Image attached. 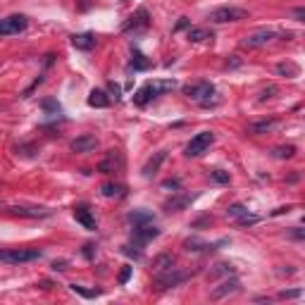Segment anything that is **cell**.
Segmentation results:
<instances>
[{
    "label": "cell",
    "instance_id": "obj_1",
    "mask_svg": "<svg viewBox=\"0 0 305 305\" xmlns=\"http://www.w3.org/2000/svg\"><path fill=\"white\" fill-rule=\"evenodd\" d=\"M176 88V81L174 79H164V81H148V84H143L136 93H134V103L136 105H148L152 98H157V96H162L167 91H174Z\"/></svg>",
    "mask_w": 305,
    "mask_h": 305
},
{
    "label": "cell",
    "instance_id": "obj_2",
    "mask_svg": "<svg viewBox=\"0 0 305 305\" xmlns=\"http://www.w3.org/2000/svg\"><path fill=\"white\" fill-rule=\"evenodd\" d=\"M43 253L38 248H0V260L10 265H22V262L38 260Z\"/></svg>",
    "mask_w": 305,
    "mask_h": 305
},
{
    "label": "cell",
    "instance_id": "obj_3",
    "mask_svg": "<svg viewBox=\"0 0 305 305\" xmlns=\"http://www.w3.org/2000/svg\"><path fill=\"white\" fill-rule=\"evenodd\" d=\"M188 277H191V272H184V270H179V267H169L167 272L155 274V289H157V291L174 289V286H179V284H184Z\"/></svg>",
    "mask_w": 305,
    "mask_h": 305
},
{
    "label": "cell",
    "instance_id": "obj_4",
    "mask_svg": "<svg viewBox=\"0 0 305 305\" xmlns=\"http://www.w3.org/2000/svg\"><path fill=\"white\" fill-rule=\"evenodd\" d=\"M184 96L188 100H196L200 105H210V100L215 96V86L210 81H196V84H188L184 86Z\"/></svg>",
    "mask_w": 305,
    "mask_h": 305
},
{
    "label": "cell",
    "instance_id": "obj_5",
    "mask_svg": "<svg viewBox=\"0 0 305 305\" xmlns=\"http://www.w3.org/2000/svg\"><path fill=\"white\" fill-rule=\"evenodd\" d=\"M212 24H227V22H241V19H248V12L241 10V7H217V10L210 12V17H207Z\"/></svg>",
    "mask_w": 305,
    "mask_h": 305
},
{
    "label": "cell",
    "instance_id": "obj_6",
    "mask_svg": "<svg viewBox=\"0 0 305 305\" xmlns=\"http://www.w3.org/2000/svg\"><path fill=\"white\" fill-rule=\"evenodd\" d=\"M212 141H215V134H212V131H200V134H196V136L188 141L186 155H188V157H200L203 152H207V148L212 146Z\"/></svg>",
    "mask_w": 305,
    "mask_h": 305
},
{
    "label": "cell",
    "instance_id": "obj_7",
    "mask_svg": "<svg viewBox=\"0 0 305 305\" xmlns=\"http://www.w3.org/2000/svg\"><path fill=\"white\" fill-rule=\"evenodd\" d=\"M160 236V229L155 227L152 222H146V224H136L134 227V231H131V241H134V246H146L148 241L152 239H157Z\"/></svg>",
    "mask_w": 305,
    "mask_h": 305
},
{
    "label": "cell",
    "instance_id": "obj_8",
    "mask_svg": "<svg viewBox=\"0 0 305 305\" xmlns=\"http://www.w3.org/2000/svg\"><path fill=\"white\" fill-rule=\"evenodd\" d=\"M10 215L17 217H29V219H41V217H50V207H41V205H10L7 207Z\"/></svg>",
    "mask_w": 305,
    "mask_h": 305
},
{
    "label": "cell",
    "instance_id": "obj_9",
    "mask_svg": "<svg viewBox=\"0 0 305 305\" xmlns=\"http://www.w3.org/2000/svg\"><path fill=\"white\" fill-rule=\"evenodd\" d=\"M148 26H151V14H148V10H146V7H139V10L134 12L129 19L124 22V26H122V29H124V31L139 33V31H146Z\"/></svg>",
    "mask_w": 305,
    "mask_h": 305
},
{
    "label": "cell",
    "instance_id": "obj_10",
    "mask_svg": "<svg viewBox=\"0 0 305 305\" xmlns=\"http://www.w3.org/2000/svg\"><path fill=\"white\" fill-rule=\"evenodd\" d=\"M29 19L24 14H12L7 19H0V36H12V33H22L26 29Z\"/></svg>",
    "mask_w": 305,
    "mask_h": 305
},
{
    "label": "cell",
    "instance_id": "obj_11",
    "mask_svg": "<svg viewBox=\"0 0 305 305\" xmlns=\"http://www.w3.org/2000/svg\"><path fill=\"white\" fill-rule=\"evenodd\" d=\"M272 38H277V31H272V29H258L255 33L246 36V38L241 41V45H243V48H262V45L270 43Z\"/></svg>",
    "mask_w": 305,
    "mask_h": 305
},
{
    "label": "cell",
    "instance_id": "obj_12",
    "mask_svg": "<svg viewBox=\"0 0 305 305\" xmlns=\"http://www.w3.org/2000/svg\"><path fill=\"white\" fill-rule=\"evenodd\" d=\"M122 167H124V157H122V152L117 151H108V155L100 160L98 164V172L100 174H112V172H120Z\"/></svg>",
    "mask_w": 305,
    "mask_h": 305
},
{
    "label": "cell",
    "instance_id": "obj_13",
    "mask_svg": "<svg viewBox=\"0 0 305 305\" xmlns=\"http://www.w3.org/2000/svg\"><path fill=\"white\" fill-rule=\"evenodd\" d=\"M72 152H79V155H86V152H93L98 148V139L93 134H84V136H76L74 141L69 143Z\"/></svg>",
    "mask_w": 305,
    "mask_h": 305
},
{
    "label": "cell",
    "instance_id": "obj_14",
    "mask_svg": "<svg viewBox=\"0 0 305 305\" xmlns=\"http://www.w3.org/2000/svg\"><path fill=\"white\" fill-rule=\"evenodd\" d=\"M239 289H241V282L236 279V277H231V279H224L219 286H215L212 294H210V298H212V301H222V298H227V296L236 294Z\"/></svg>",
    "mask_w": 305,
    "mask_h": 305
},
{
    "label": "cell",
    "instance_id": "obj_15",
    "mask_svg": "<svg viewBox=\"0 0 305 305\" xmlns=\"http://www.w3.org/2000/svg\"><path fill=\"white\" fill-rule=\"evenodd\" d=\"M74 219L81 224L84 229L88 231H96V217H93V212H91V207L88 205H74Z\"/></svg>",
    "mask_w": 305,
    "mask_h": 305
},
{
    "label": "cell",
    "instance_id": "obj_16",
    "mask_svg": "<svg viewBox=\"0 0 305 305\" xmlns=\"http://www.w3.org/2000/svg\"><path fill=\"white\" fill-rule=\"evenodd\" d=\"M72 45H74L76 50H91V48H96V36L91 31L74 33L72 36Z\"/></svg>",
    "mask_w": 305,
    "mask_h": 305
},
{
    "label": "cell",
    "instance_id": "obj_17",
    "mask_svg": "<svg viewBox=\"0 0 305 305\" xmlns=\"http://www.w3.org/2000/svg\"><path fill=\"white\" fill-rule=\"evenodd\" d=\"M164 160H167V151H157L148 162L143 164V176H152L157 169H160V164H162Z\"/></svg>",
    "mask_w": 305,
    "mask_h": 305
},
{
    "label": "cell",
    "instance_id": "obj_18",
    "mask_svg": "<svg viewBox=\"0 0 305 305\" xmlns=\"http://www.w3.org/2000/svg\"><path fill=\"white\" fill-rule=\"evenodd\" d=\"M176 260L174 255H169V253H160L155 260H152V274H160V272H167L169 267H174Z\"/></svg>",
    "mask_w": 305,
    "mask_h": 305
},
{
    "label": "cell",
    "instance_id": "obj_19",
    "mask_svg": "<svg viewBox=\"0 0 305 305\" xmlns=\"http://www.w3.org/2000/svg\"><path fill=\"white\" fill-rule=\"evenodd\" d=\"M191 200H193V196H188V193H184V196H174L164 203V210H167V212H181L184 207L191 205Z\"/></svg>",
    "mask_w": 305,
    "mask_h": 305
},
{
    "label": "cell",
    "instance_id": "obj_20",
    "mask_svg": "<svg viewBox=\"0 0 305 305\" xmlns=\"http://www.w3.org/2000/svg\"><path fill=\"white\" fill-rule=\"evenodd\" d=\"M186 38H188L191 43H203V41H207V38H212V31L205 29V26H188Z\"/></svg>",
    "mask_w": 305,
    "mask_h": 305
},
{
    "label": "cell",
    "instance_id": "obj_21",
    "mask_svg": "<svg viewBox=\"0 0 305 305\" xmlns=\"http://www.w3.org/2000/svg\"><path fill=\"white\" fill-rule=\"evenodd\" d=\"M88 105H91V108H108L110 96L105 91H100V88H93V91L88 93Z\"/></svg>",
    "mask_w": 305,
    "mask_h": 305
},
{
    "label": "cell",
    "instance_id": "obj_22",
    "mask_svg": "<svg viewBox=\"0 0 305 305\" xmlns=\"http://www.w3.org/2000/svg\"><path fill=\"white\" fill-rule=\"evenodd\" d=\"M100 193L105 198H122L127 193V186L122 184H112V181H105V184L100 186Z\"/></svg>",
    "mask_w": 305,
    "mask_h": 305
},
{
    "label": "cell",
    "instance_id": "obj_23",
    "mask_svg": "<svg viewBox=\"0 0 305 305\" xmlns=\"http://www.w3.org/2000/svg\"><path fill=\"white\" fill-rule=\"evenodd\" d=\"M234 274V265L231 262H217L210 272H207V279H217V277H229Z\"/></svg>",
    "mask_w": 305,
    "mask_h": 305
},
{
    "label": "cell",
    "instance_id": "obj_24",
    "mask_svg": "<svg viewBox=\"0 0 305 305\" xmlns=\"http://www.w3.org/2000/svg\"><path fill=\"white\" fill-rule=\"evenodd\" d=\"M277 127V120H260V122H253V124H248V134H267L270 129H274Z\"/></svg>",
    "mask_w": 305,
    "mask_h": 305
},
{
    "label": "cell",
    "instance_id": "obj_25",
    "mask_svg": "<svg viewBox=\"0 0 305 305\" xmlns=\"http://www.w3.org/2000/svg\"><path fill=\"white\" fill-rule=\"evenodd\" d=\"M136 227V224H146V222H152V212L151 210H134V212H129V217H127Z\"/></svg>",
    "mask_w": 305,
    "mask_h": 305
},
{
    "label": "cell",
    "instance_id": "obj_26",
    "mask_svg": "<svg viewBox=\"0 0 305 305\" xmlns=\"http://www.w3.org/2000/svg\"><path fill=\"white\" fill-rule=\"evenodd\" d=\"M131 67H134L136 72H143V69L151 67V60H146V55H143L141 50H134V53H131Z\"/></svg>",
    "mask_w": 305,
    "mask_h": 305
},
{
    "label": "cell",
    "instance_id": "obj_27",
    "mask_svg": "<svg viewBox=\"0 0 305 305\" xmlns=\"http://www.w3.org/2000/svg\"><path fill=\"white\" fill-rule=\"evenodd\" d=\"M69 289L79 294L81 298H98L100 296V289H86V286H81V284H69Z\"/></svg>",
    "mask_w": 305,
    "mask_h": 305
},
{
    "label": "cell",
    "instance_id": "obj_28",
    "mask_svg": "<svg viewBox=\"0 0 305 305\" xmlns=\"http://www.w3.org/2000/svg\"><path fill=\"white\" fill-rule=\"evenodd\" d=\"M277 72L282 76H298V65H294V62H279Z\"/></svg>",
    "mask_w": 305,
    "mask_h": 305
},
{
    "label": "cell",
    "instance_id": "obj_29",
    "mask_svg": "<svg viewBox=\"0 0 305 305\" xmlns=\"http://www.w3.org/2000/svg\"><path fill=\"white\" fill-rule=\"evenodd\" d=\"M274 157H279V160H286V157H294L296 155V146H279V148H274L272 151Z\"/></svg>",
    "mask_w": 305,
    "mask_h": 305
},
{
    "label": "cell",
    "instance_id": "obj_30",
    "mask_svg": "<svg viewBox=\"0 0 305 305\" xmlns=\"http://www.w3.org/2000/svg\"><path fill=\"white\" fill-rule=\"evenodd\" d=\"M41 108H43L45 112H48V115H60V112H62L60 103H57L55 98H45L43 103H41Z\"/></svg>",
    "mask_w": 305,
    "mask_h": 305
},
{
    "label": "cell",
    "instance_id": "obj_31",
    "mask_svg": "<svg viewBox=\"0 0 305 305\" xmlns=\"http://www.w3.org/2000/svg\"><path fill=\"white\" fill-rule=\"evenodd\" d=\"M227 215L229 217H243V215H248V207L246 205H241V203H234V205H229L227 207Z\"/></svg>",
    "mask_w": 305,
    "mask_h": 305
},
{
    "label": "cell",
    "instance_id": "obj_32",
    "mask_svg": "<svg viewBox=\"0 0 305 305\" xmlns=\"http://www.w3.org/2000/svg\"><path fill=\"white\" fill-rule=\"evenodd\" d=\"M210 176H212V181H217V184H229V181H231L229 172H224V169H212Z\"/></svg>",
    "mask_w": 305,
    "mask_h": 305
},
{
    "label": "cell",
    "instance_id": "obj_33",
    "mask_svg": "<svg viewBox=\"0 0 305 305\" xmlns=\"http://www.w3.org/2000/svg\"><path fill=\"white\" fill-rule=\"evenodd\" d=\"M260 222V217L258 215H243V217H239V227H253V224H258Z\"/></svg>",
    "mask_w": 305,
    "mask_h": 305
},
{
    "label": "cell",
    "instance_id": "obj_34",
    "mask_svg": "<svg viewBox=\"0 0 305 305\" xmlns=\"http://www.w3.org/2000/svg\"><path fill=\"white\" fill-rule=\"evenodd\" d=\"M131 272H134V267H131V265H124V267L120 270V277H117V282H120V284H127L131 279Z\"/></svg>",
    "mask_w": 305,
    "mask_h": 305
},
{
    "label": "cell",
    "instance_id": "obj_35",
    "mask_svg": "<svg viewBox=\"0 0 305 305\" xmlns=\"http://www.w3.org/2000/svg\"><path fill=\"white\" fill-rule=\"evenodd\" d=\"M122 253H124V255H129V258H134V260H141V248H139V251H134V246H124V248H122Z\"/></svg>",
    "mask_w": 305,
    "mask_h": 305
},
{
    "label": "cell",
    "instance_id": "obj_36",
    "mask_svg": "<svg viewBox=\"0 0 305 305\" xmlns=\"http://www.w3.org/2000/svg\"><path fill=\"white\" fill-rule=\"evenodd\" d=\"M274 93H277V86H267V88H262V91H260V98H258V100L262 103V100H267V98H274Z\"/></svg>",
    "mask_w": 305,
    "mask_h": 305
},
{
    "label": "cell",
    "instance_id": "obj_37",
    "mask_svg": "<svg viewBox=\"0 0 305 305\" xmlns=\"http://www.w3.org/2000/svg\"><path fill=\"white\" fill-rule=\"evenodd\" d=\"M289 236H291V239H296V241H303L305 239V231L301 227H294L291 231H289Z\"/></svg>",
    "mask_w": 305,
    "mask_h": 305
},
{
    "label": "cell",
    "instance_id": "obj_38",
    "mask_svg": "<svg viewBox=\"0 0 305 305\" xmlns=\"http://www.w3.org/2000/svg\"><path fill=\"white\" fill-rule=\"evenodd\" d=\"M301 294H303L301 289H291V291H282V294H279V298H298Z\"/></svg>",
    "mask_w": 305,
    "mask_h": 305
},
{
    "label": "cell",
    "instance_id": "obj_39",
    "mask_svg": "<svg viewBox=\"0 0 305 305\" xmlns=\"http://www.w3.org/2000/svg\"><path fill=\"white\" fill-rule=\"evenodd\" d=\"M188 26H191V22H188V17H181V19L176 22L174 31H181V29H188Z\"/></svg>",
    "mask_w": 305,
    "mask_h": 305
},
{
    "label": "cell",
    "instance_id": "obj_40",
    "mask_svg": "<svg viewBox=\"0 0 305 305\" xmlns=\"http://www.w3.org/2000/svg\"><path fill=\"white\" fill-rule=\"evenodd\" d=\"M294 19H296V22H305V7H296V10H294Z\"/></svg>",
    "mask_w": 305,
    "mask_h": 305
},
{
    "label": "cell",
    "instance_id": "obj_41",
    "mask_svg": "<svg viewBox=\"0 0 305 305\" xmlns=\"http://www.w3.org/2000/svg\"><path fill=\"white\" fill-rule=\"evenodd\" d=\"M53 270H55V272H65V270H67V262L65 260H55L53 262Z\"/></svg>",
    "mask_w": 305,
    "mask_h": 305
},
{
    "label": "cell",
    "instance_id": "obj_42",
    "mask_svg": "<svg viewBox=\"0 0 305 305\" xmlns=\"http://www.w3.org/2000/svg\"><path fill=\"white\" fill-rule=\"evenodd\" d=\"M179 186H181L179 184V179H167V181L162 184V188H179Z\"/></svg>",
    "mask_w": 305,
    "mask_h": 305
},
{
    "label": "cell",
    "instance_id": "obj_43",
    "mask_svg": "<svg viewBox=\"0 0 305 305\" xmlns=\"http://www.w3.org/2000/svg\"><path fill=\"white\" fill-rule=\"evenodd\" d=\"M291 210H294L291 205H284V207H277V210H274L272 215H284V212H291Z\"/></svg>",
    "mask_w": 305,
    "mask_h": 305
},
{
    "label": "cell",
    "instance_id": "obj_44",
    "mask_svg": "<svg viewBox=\"0 0 305 305\" xmlns=\"http://www.w3.org/2000/svg\"><path fill=\"white\" fill-rule=\"evenodd\" d=\"M227 65L229 67H239L241 65V57H239V55H231V60H229Z\"/></svg>",
    "mask_w": 305,
    "mask_h": 305
},
{
    "label": "cell",
    "instance_id": "obj_45",
    "mask_svg": "<svg viewBox=\"0 0 305 305\" xmlns=\"http://www.w3.org/2000/svg\"><path fill=\"white\" fill-rule=\"evenodd\" d=\"M110 91L115 93V98H120V86H117L115 81H110Z\"/></svg>",
    "mask_w": 305,
    "mask_h": 305
},
{
    "label": "cell",
    "instance_id": "obj_46",
    "mask_svg": "<svg viewBox=\"0 0 305 305\" xmlns=\"http://www.w3.org/2000/svg\"><path fill=\"white\" fill-rule=\"evenodd\" d=\"M84 255H86V258H93V246H91V243L84 246Z\"/></svg>",
    "mask_w": 305,
    "mask_h": 305
},
{
    "label": "cell",
    "instance_id": "obj_47",
    "mask_svg": "<svg viewBox=\"0 0 305 305\" xmlns=\"http://www.w3.org/2000/svg\"><path fill=\"white\" fill-rule=\"evenodd\" d=\"M38 286H41V289H53V282H48V279H43V282L38 284Z\"/></svg>",
    "mask_w": 305,
    "mask_h": 305
},
{
    "label": "cell",
    "instance_id": "obj_48",
    "mask_svg": "<svg viewBox=\"0 0 305 305\" xmlns=\"http://www.w3.org/2000/svg\"><path fill=\"white\" fill-rule=\"evenodd\" d=\"M0 210H2V203H0Z\"/></svg>",
    "mask_w": 305,
    "mask_h": 305
}]
</instances>
